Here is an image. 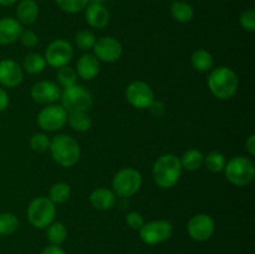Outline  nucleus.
I'll list each match as a JSON object with an SVG mask.
<instances>
[{"label":"nucleus","mask_w":255,"mask_h":254,"mask_svg":"<svg viewBox=\"0 0 255 254\" xmlns=\"http://www.w3.org/2000/svg\"><path fill=\"white\" fill-rule=\"evenodd\" d=\"M207 84L214 97L218 100H229L238 91L239 79L231 67L219 66L212 70Z\"/></svg>","instance_id":"nucleus-1"},{"label":"nucleus","mask_w":255,"mask_h":254,"mask_svg":"<svg viewBox=\"0 0 255 254\" xmlns=\"http://www.w3.org/2000/svg\"><path fill=\"white\" fill-rule=\"evenodd\" d=\"M182 164L178 156L173 153L162 154L153 164V179L163 189L173 188L182 176Z\"/></svg>","instance_id":"nucleus-2"},{"label":"nucleus","mask_w":255,"mask_h":254,"mask_svg":"<svg viewBox=\"0 0 255 254\" xmlns=\"http://www.w3.org/2000/svg\"><path fill=\"white\" fill-rule=\"evenodd\" d=\"M50 153L59 166L71 168L81 157V147L74 137L69 134H56L50 142Z\"/></svg>","instance_id":"nucleus-3"},{"label":"nucleus","mask_w":255,"mask_h":254,"mask_svg":"<svg viewBox=\"0 0 255 254\" xmlns=\"http://www.w3.org/2000/svg\"><path fill=\"white\" fill-rule=\"evenodd\" d=\"M226 178L237 187L248 186L255 177V166L251 158L244 156H237L229 159L224 167Z\"/></svg>","instance_id":"nucleus-4"},{"label":"nucleus","mask_w":255,"mask_h":254,"mask_svg":"<svg viewBox=\"0 0 255 254\" xmlns=\"http://www.w3.org/2000/svg\"><path fill=\"white\" fill-rule=\"evenodd\" d=\"M27 219L32 227L45 229L54 222L56 207L47 197H36L27 207Z\"/></svg>","instance_id":"nucleus-5"},{"label":"nucleus","mask_w":255,"mask_h":254,"mask_svg":"<svg viewBox=\"0 0 255 254\" xmlns=\"http://www.w3.org/2000/svg\"><path fill=\"white\" fill-rule=\"evenodd\" d=\"M60 100H61V106L66 110L67 114L87 112L94 104L91 92L86 87L77 84L64 89V91H61Z\"/></svg>","instance_id":"nucleus-6"},{"label":"nucleus","mask_w":255,"mask_h":254,"mask_svg":"<svg viewBox=\"0 0 255 254\" xmlns=\"http://www.w3.org/2000/svg\"><path fill=\"white\" fill-rule=\"evenodd\" d=\"M142 186V176L132 167L122 168L115 174L112 179V188L116 196L128 198L136 194Z\"/></svg>","instance_id":"nucleus-7"},{"label":"nucleus","mask_w":255,"mask_h":254,"mask_svg":"<svg viewBox=\"0 0 255 254\" xmlns=\"http://www.w3.org/2000/svg\"><path fill=\"white\" fill-rule=\"evenodd\" d=\"M139 238L147 246H157L168 241L173 234V226L171 222L158 219L144 223L139 229Z\"/></svg>","instance_id":"nucleus-8"},{"label":"nucleus","mask_w":255,"mask_h":254,"mask_svg":"<svg viewBox=\"0 0 255 254\" xmlns=\"http://www.w3.org/2000/svg\"><path fill=\"white\" fill-rule=\"evenodd\" d=\"M67 116L69 114L61 105H47L37 115V125L42 131H59L67 124Z\"/></svg>","instance_id":"nucleus-9"},{"label":"nucleus","mask_w":255,"mask_h":254,"mask_svg":"<svg viewBox=\"0 0 255 254\" xmlns=\"http://www.w3.org/2000/svg\"><path fill=\"white\" fill-rule=\"evenodd\" d=\"M187 232L193 241L207 242L216 232V222L209 214L198 213L188 221Z\"/></svg>","instance_id":"nucleus-10"},{"label":"nucleus","mask_w":255,"mask_h":254,"mask_svg":"<svg viewBox=\"0 0 255 254\" xmlns=\"http://www.w3.org/2000/svg\"><path fill=\"white\" fill-rule=\"evenodd\" d=\"M74 56V49L69 41L62 39H57L52 41L45 51V61L54 69L69 65V62Z\"/></svg>","instance_id":"nucleus-11"},{"label":"nucleus","mask_w":255,"mask_h":254,"mask_svg":"<svg viewBox=\"0 0 255 254\" xmlns=\"http://www.w3.org/2000/svg\"><path fill=\"white\" fill-rule=\"evenodd\" d=\"M126 99L132 107L137 110L148 109L154 100V92L147 82L137 80L126 89Z\"/></svg>","instance_id":"nucleus-12"},{"label":"nucleus","mask_w":255,"mask_h":254,"mask_svg":"<svg viewBox=\"0 0 255 254\" xmlns=\"http://www.w3.org/2000/svg\"><path fill=\"white\" fill-rule=\"evenodd\" d=\"M95 56L99 61L104 62H116L122 56V45L116 37L114 36H102L96 39L94 45Z\"/></svg>","instance_id":"nucleus-13"},{"label":"nucleus","mask_w":255,"mask_h":254,"mask_svg":"<svg viewBox=\"0 0 255 254\" xmlns=\"http://www.w3.org/2000/svg\"><path fill=\"white\" fill-rule=\"evenodd\" d=\"M30 95L36 104L47 106L59 101L61 96V89L56 82L39 81L32 86Z\"/></svg>","instance_id":"nucleus-14"},{"label":"nucleus","mask_w":255,"mask_h":254,"mask_svg":"<svg viewBox=\"0 0 255 254\" xmlns=\"http://www.w3.org/2000/svg\"><path fill=\"white\" fill-rule=\"evenodd\" d=\"M24 80V70L21 65L11 59L0 61V85L7 89L19 86Z\"/></svg>","instance_id":"nucleus-15"},{"label":"nucleus","mask_w":255,"mask_h":254,"mask_svg":"<svg viewBox=\"0 0 255 254\" xmlns=\"http://www.w3.org/2000/svg\"><path fill=\"white\" fill-rule=\"evenodd\" d=\"M85 19L94 29H104L110 22V12L99 2H89L85 7Z\"/></svg>","instance_id":"nucleus-16"},{"label":"nucleus","mask_w":255,"mask_h":254,"mask_svg":"<svg viewBox=\"0 0 255 254\" xmlns=\"http://www.w3.org/2000/svg\"><path fill=\"white\" fill-rule=\"evenodd\" d=\"M22 25L15 17H2L0 19V45H10L20 39L22 32Z\"/></svg>","instance_id":"nucleus-17"},{"label":"nucleus","mask_w":255,"mask_h":254,"mask_svg":"<svg viewBox=\"0 0 255 254\" xmlns=\"http://www.w3.org/2000/svg\"><path fill=\"white\" fill-rule=\"evenodd\" d=\"M100 61L92 54H84L76 64V74L82 80L91 81L100 74Z\"/></svg>","instance_id":"nucleus-18"},{"label":"nucleus","mask_w":255,"mask_h":254,"mask_svg":"<svg viewBox=\"0 0 255 254\" xmlns=\"http://www.w3.org/2000/svg\"><path fill=\"white\" fill-rule=\"evenodd\" d=\"M90 203L97 211H110L116 204V194L111 189L100 187L90 194Z\"/></svg>","instance_id":"nucleus-19"},{"label":"nucleus","mask_w":255,"mask_h":254,"mask_svg":"<svg viewBox=\"0 0 255 254\" xmlns=\"http://www.w3.org/2000/svg\"><path fill=\"white\" fill-rule=\"evenodd\" d=\"M39 16V5L35 0H20L16 6V20L20 24L31 25Z\"/></svg>","instance_id":"nucleus-20"},{"label":"nucleus","mask_w":255,"mask_h":254,"mask_svg":"<svg viewBox=\"0 0 255 254\" xmlns=\"http://www.w3.org/2000/svg\"><path fill=\"white\" fill-rule=\"evenodd\" d=\"M191 64L192 66H193V69L199 72L212 71L214 66L213 55L203 49L196 50V51L192 54Z\"/></svg>","instance_id":"nucleus-21"},{"label":"nucleus","mask_w":255,"mask_h":254,"mask_svg":"<svg viewBox=\"0 0 255 254\" xmlns=\"http://www.w3.org/2000/svg\"><path fill=\"white\" fill-rule=\"evenodd\" d=\"M179 159H181L182 168L189 172H196L203 166L204 154L202 153L199 149L192 148L184 152L183 156H182Z\"/></svg>","instance_id":"nucleus-22"},{"label":"nucleus","mask_w":255,"mask_h":254,"mask_svg":"<svg viewBox=\"0 0 255 254\" xmlns=\"http://www.w3.org/2000/svg\"><path fill=\"white\" fill-rule=\"evenodd\" d=\"M171 15L176 21L181 22V24H187L193 19L194 11L193 7L188 2L174 0L171 5Z\"/></svg>","instance_id":"nucleus-23"},{"label":"nucleus","mask_w":255,"mask_h":254,"mask_svg":"<svg viewBox=\"0 0 255 254\" xmlns=\"http://www.w3.org/2000/svg\"><path fill=\"white\" fill-rule=\"evenodd\" d=\"M67 124L77 132H86L91 128L92 120L87 112H71L67 116Z\"/></svg>","instance_id":"nucleus-24"},{"label":"nucleus","mask_w":255,"mask_h":254,"mask_svg":"<svg viewBox=\"0 0 255 254\" xmlns=\"http://www.w3.org/2000/svg\"><path fill=\"white\" fill-rule=\"evenodd\" d=\"M71 196V187L66 182H57L52 184L49 191V197L47 198L54 204L65 203Z\"/></svg>","instance_id":"nucleus-25"},{"label":"nucleus","mask_w":255,"mask_h":254,"mask_svg":"<svg viewBox=\"0 0 255 254\" xmlns=\"http://www.w3.org/2000/svg\"><path fill=\"white\" fill-rule=\"evenodd\" d=\"M47 241L54 246H61L67 239V229L61 222H52L46 231Z\"/></svg>","instance_id":"nucleus-26"},{"label":"nucleus","mask_w":255,"mask_h":254,"mask_svg":"<svg viewBox=\"0 0 255 254\" xmlns=\"http://www.w3.org/2000/svg\"><path fill=\"white\" fill-rule=\"evenodd\" d=\"M46 61H45V57L42 55L36 54V52H32L29 54L24 59L22 62V70H25L26 72L31 75H37L40 72H42L46 67Z\"/></svg>","instance_id":"nucleus-27"},{"label":"nucleus","mask_w":255,"mask_h":254,"mask_svg":"<svg viewBox=\"0 0 255 254\" xmlns=\"http://www.w3.org/2000/svg\"><path fill=\"white\" fill-rule=\"evenodd\" d=\"M227 159L222 152L219 151H212L209 152L207 156H204V162L203 164L206 166V168L208 169L212 173H219V172H223L224 167H226Z\"/></svg>","instance_id":"nucleus-28"},{"label":"nucleus","mask_w":255,"mask_h":254,"mask_svg":"<svg viewBox=\"0 0 255 254\" xmlns=\"http://www.w3.org/2000/svg\"><path fill=\"white\" fill-rule=\"evenodd\" d=\"M19 218L14 213H0V236H11L19 228Z\"/></svg>","instance_id":"nucleus-29"},{"label":"nucleus","mask_w":255,"mask_h":254,"mask_svg":"<svg viewBox=\"0 0 255 254\" xmlns=\"http://www.w3.org/2000/svg\"><path fill=\"white\" fill-rule=\"evenodd\" d=\"M77 74H76V70L74 67L69 66V65H65V66L59 67L56 72V79L57 82L61 87L66 89V87L70 86H74L76 85L77 81Z\"/></svg>","instance_id":"nucleus-30"},{"label":"nucleus","mask_w":255,"mask_h":254,"mask_svg":"<svg viewBox=\"0 0 255 254\" xmlns=\"http://www.w3.org/2000/svg\"><path fill=\"white\" fill-rule=\"evenodd\" d=\"M96 42V36L90 30H81L75 35V44L80 50H91L94 49V45Z\"/></svg>","instance_id":"nucleus-31"},{"label":"nucleus","mask_w":255,"mask_h":254,"mask_svg":"<svg viewBox=\"0 0 255 254\" xmlns=\"http://www.w3.org/2000/svg\"><path fill=\"white\" fill-rule=\"evenodd\" d=\"M55 2L62 11L69 12V14H76V12L85 10L90 0H55Z\"/></svg>","instance_id":"nucleus-32"},{"label":"nucleus","mask_w":255,"mask_h":254,"mask_svg":"<svg viewBox=\"0 0 255 254\" xmlns=\"http://www.w3.org/2000/svg\"><path fill=\"white\" fill-rule=\"evenodd\" d=\"M50 142L51 139L45 133H35L30 138V147L32 151L37 152V153H44V152L49 151Z\"/></svg>","instance_id":"nucleus-33"},{"label":"nucleus","mask_w":255,"mask_h":254,"mask_svg":"<svg viewBox=\"0 0 255 254\" xmlns=\"http://www.w3.org/2000/svg\"><path fill=\"white\" fill-rule=\"evenodd\" d=\"M239 24L247 31H255V10L247 9L239 16Z\"/></svg>","instance_id":"nucleus-34"},{"label":"nucleus","mask_w":255,"mask_h":254,"mask_svg":"<svg viewBox=\"0 0 255 254\" xmlns=\"http://www.w3.org/2000/svg\"><path fill=\"white\" fill-rule=\"evenodd\" d=\"M126 223L133 231H139L146 222L139 212H129L126 216Z\"/></svg>","instance_id":"nucleus-35"},{"label":"nucleus","mask_w":255,"mask_h":254,"mask_svg":"<svg viewBox=\"0 0 255 254\" xmlns=\"http://www.w3.org/2000/svg\"><path fill=\"white\" fill-rule=\"evenodd\" d=\"M19 40L26 47H34L39 44V36L31 30H22Z\"/></svg>","instance_id":"nucleus-36"},{"label":"nucleus","mask_w":255,"mask_h":254,"mask_svg":"<svg viewBox=\"0 0 255 254\" xmlns=\"http://www.w3.org/2000/svg\"><path fill=\"white\" fill-rule=\"evenodd\" d=\"M148 109H149V111L154 115V116L161 117L162 115L166 112V105H164L162 101H158V100H153V102L149 105Z\"/></svg>","instance_id":"nucleus-37"},{"label":"nucleus","mask_w":255,"mask_h":254,"mask_svg":"<svg viewBox=\"0 0 255 254\" xmlns=\"http://www.w3.org/2000/svg\"><path fill=\"white\" fill-rule=\"evenodd\" d=\"M9 104H10L9 95H7V92L5 91L4 89L0 87V112L5 111V110L9 107Z\"/></svg>","instance_id":"nucleus-38"},{"label":"nucleus","mask_w":255,"mask_h":254,"mask_svg":"<svg viewBox=\"0 0 255 254\" xmlns=\"http://www.w3.org/2000/svg\"><path fill=\"white\" fill-rule=\"evenodd\" d=\"M41 254H66V252H65L60 246L50 244V246L45 247V248L42 249Z\"/></svg>","instance_id":"nucleus-39"},{"label":"nucleus","mask_w":255,"mask_h":254,"mask_svg":"<svg viewBox=\"0 0 255 254\" xmlns=\"http://www.w3.org/2000/svg\"><path fill=\"white\" fill-rule=\"evenodd\" d=\"M246 149L252 157L255 156V134L252 133L246 141Z\"/></svg>","instance_id":"nucleus-40"},{"label":"nucleus","mask_w":255,"mask_h":254,"mask_svg":"<svg viewBox=\"0 0 255 254\" xmlns=\"http://www.w3.org/2000/svg\"><path fill=\"white\" fill-rule=\"evenodd\" d=\"M15 2H17V0H0V5L1 6H11Z\"/></svg>","instance_id":"nucleus-41"}]
</instances>
